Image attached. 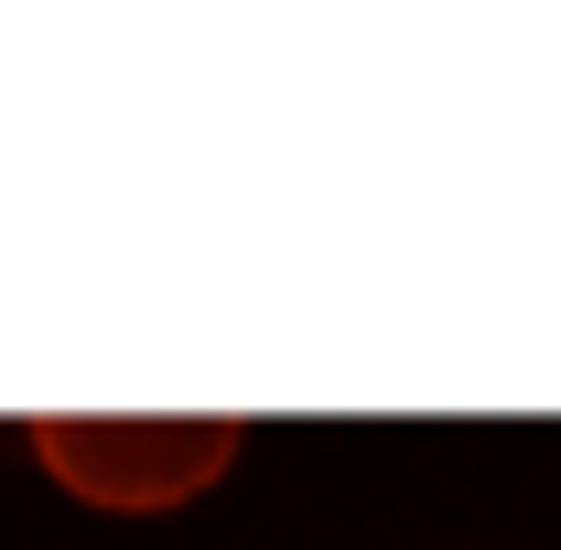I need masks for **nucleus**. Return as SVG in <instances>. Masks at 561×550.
<instances>
[{"label":"nucleus","mask_w":561,"mask_h":550,"mask_svg":"<svg viewBox=\"0 0 561 550\" xmlns=\"http://www.w3.org/2000/svg\"><path fill=\"white\" fill-rule=\"evenodd\" d=\"M22 443L44 454V475L66 496L151 518V507L206 496L238 465L249 421H227V411H44V421H22Z\"/></svg>","instance_id":"obj_1"}]
</instances>
